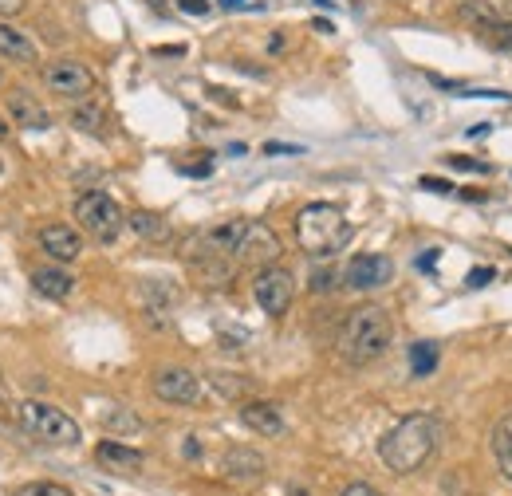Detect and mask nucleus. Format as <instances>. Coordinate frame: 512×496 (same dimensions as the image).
<instances>
[{
    "instance_id": "nucleus-1",
    "label": "nucleus",
    "mask_w": 512,
    "mask_h": 496,
    "mask_svg": "<svg viewBox=\"0 0 512 496\" xmlns=\"http://www.w3.org/2000/svg\"><path fill=\"white\" fill-rule=\"evenodd\" d=\"M442 422L434 414H406L394 430H386L379 441V457L390 473H418L438 449H442Z\"/></svg>"
},
{
    "instance_id": "nucleus-2",
    "label": "nucleus",
    "mask_w": 512,
    "mask_h": 496,
    "mask_svg": "<svg viewBox=\"0 0 512 496\" xmlns=\"http://www.w3.org/2000/svg\"><path fill=\"white\" fill-rule=\"evenodd\" d=\"M390 339H394V323H390L386 308H379V304H363V308H355L347 319H343L335 347H339L343 363H351V367H367V363L383 359L386 351H390Z\"/></svg>"
},
{
    "instance_id": "nucleus-3",
    "label": "nucleus",
    "mask_w": 512,
    "mask_h": 496,
    "mask_svg": "<svg viewBox=\"0 0 512 496\" xmlns=\"http://www.w3.org/2000/svg\"><path fill=\"white\" fill-rule=\"evenodd\" d=\"M296 241L308 256H331L351 241V221L339 205L312 201L296 213Z\"/></svg>"
},
{
    "instance_id": "nucleus-4",
    "label": "nucleus",
    "mask_w": 512,
    "mask_h": 496,
    "mask_svg": "<svg viewBox=\"0 0 512 496\" xmlns=\"http://www.w3.org/2000/svg\"><path fill=\"white\" fill-rule=\"evenodd\" d=\"M16 422H20L28 434L36 437V441H48V445H79V441H83L79 422H75L67 410L52 406V402H40V398L20 402Z\"/></svg>"
},
{
    "instance_id": "nucleus-5",
    "label": "nucleus",
    "mask_w": 512,
    "mask_h": 496,
    "mask_svg": "<svg viewBox=\"0 0 512 496\" xmlns=\"http://www.w3.org/2000/svg\"><path fill=\"white\" fill-rule=\"evenodd\" d=\"M75 221L87 237H95L99 245L119 241V233L127 229V213L119 209V201L103 189H87L75 197Z\"/></svg>"
},
{
    "instance_id": "nucleus-6",
    "label": "nucleus",
    "mask_w": 512,
    "mask_h": 496,
    "mask_svg": "<svg viewBox=\"0 0 512 496\" xmlns=\"http://www.w3.org/2000/svg\"><path fill=\"white\" fill-rule=\"evenodd\" d=\"M253 296L264 315L280 319L284 311L292 308L296 300V276L280 264H268V268H256V280H253Z\"/></svg>"
},
{
    "instance_id": "nucleus-7",
    "label": "nucleus",
    "mask_w": 512,
    "mask_h": 496,
    "mask_svg": "<svg viewBox=\"0 0 512 496\" xmlns=\"http://www.w3.org/2000/svg\"><path fill=\"white\" fill-rule=\"evenodd\" d=\"M280 237L264 225V221H245L241 225V241L233 248V264L241 268H268V264H276L280 260Z\"/></svg>"
},
{
    "instance_id": "nucleus-8",
    "label": "nucleus",
    "mask_w": 512,
    "mask_h": 496,
    "mask_svg": "<svg viewBox=\"0 0 512 496\" xmlns=\"http://www.w3.org/2000/svg\"><path fill=\"white\" fill-rule=\"evenodd\" d=\"M394 280V260L383 252H359L343 268V288L351 292H379Z\"/></svg>"
},
{
    "instance_id": "nucleus-9",
    "label": "nucleus",
    "mask_w": 512,
    "mask_h": 496,
    "mask_svg": "<svg viewBox=\"0 0 512 496\" xmlns=\"http://www.w3.org/2000/svg\"><path fill=\"white\" fill-rule=\"evenodd\" d=\"M44 87L60 99H87L95 91V75L83 60H52L44 67Z\"/></svg>"
},
{
    "instance_id": "nucleus-10",
    "label": "nucleus",
    "mask_w": 512,
    "mask_h": 496,
    "mask_svg": "<svg viewBox=\"0 0 512 496\" xmlns=\"http://www.w3.org/2000/svg\"><path fill=\"white\" fill-rule=\"evenodd\" d=\"M150 390L154 398L170 402V406H193L201 402V378L186 367H162V371L150 378Z\"/></svg>"
},
{
    "instance_id": "nucleus-11",
    "label": "nucleus",
    "mask_w": 512,
    "mask_h": 496,
    "mask_svg": "<svg viewBox=\"0 0 512 496\" xmlns=\"http://www.w3.org/2000/svg\"><path fill=\"white\" fill-rule=\"evenodd\" d=\"M4 107H8L12 126H24V130H48V126H52L48 107H44L32 91H24V87H12V91L4 95Z\"/></svg>"
},
{
    "instance_id": "nucleus-12",
    "label": "nucleus",
    "mask_w": 512,
    "mask_h": 496,
    "mask_svg": "<svg viewBox=\"0 0 512 496\" xmlns=\"http://www.w3.org/2000/svg\"><path fill=\"white\" fill-rule=\"evenodd\" d=\"M40 248L56 260V264H71V260H79L83 256V237L71 229V225H44L40 229Z\"/></svg>"
},
{
    "instance_id": "nucleus-13",
    "label": "nucleus",
    "mask_w": 512,
    "mask_h": 496,
    "mask_svg": "<svg viewBox=\"0 0 512 496\" xmlns=\"http://www.w3.org/2000/svg\"><path fill=\"white\" fill-rule=\"evenodd\" d=\"M95 461L107 465L111 473H138L146 465V453L127 445V441H119V437H107V441L95 445Z\"/></svg>"
},
{
    "instance_id": "nucleus-14",
    "label": "nucleus",
    "mask_w": 512,
    "mask_h": 496,
    "mask_svg": "<svg viewBox=\"0 0 512 496\" xmlns=\"http://www.w3.org/2000/svg\"><path fill=\"white\" fill-rule=\"evenodd\" d=\"M221 473H225L229 481H237V485H253V481H260V477L268 473V465H264V457H260L256 449L237 445V449H229V453L221 457Z\"/></svg>"
},
{
    "instance_id": "nucleus-15",
    "label": "nucleus",
    "mask_w": 512,
    "mask_h": 496,
    "mask_svg": "<svg viewBox=\"0 0 512 496\" xmlns=\"http://www.w3.org/2000/svg\"><path fill=\"white\" fill-rule=\"evenodd\" d=\"M461 20H469L473 28H497L512 24V0H465L461 4Z\"/></svg>"
},
{
    "instance_id": "nucleus-16",
    "label": "nucleus",
    "mask_w": 512,
    "mask_h": 496,
    "mask_svg": "<svg viewBox=\"0 0 512 496\" xmlns=\"http://www.w3.org/2000/svg\"><path fill=\"white\" fill-rule=\"evenodd\" d=\"M32 288L40 292V296H48V300H71V292H75V276L60 268V264H44V268H36L32 272Z\"/></svg>"
},
{
    "instance_id": "nucleus-17",
    "label": "nucleus",
    "mask_w": 512,
    "mask_h": 496,
    "mask_svg": "<svg viewBox=\"0 0 512 496\" xmlns=\"http://www.w3.org/2000/svg\"><path fill=\"white\" fill-rule=\"evenodd\" d=\"M241 422L260 437H280L284 434V418H280V410L272 406V402H241Z\"/></svg>"
},
{
    "instance_id": "nucleus-18",
    "label": "nucleus",
    "mask_w": 512,
    "mask_h": 496,
    "mask_svg": "<svg viewBox=\"0 0 512 496\" xmlns=\"http://www.w3.org/2000/svg\"><path fill=\"white\" fill-rule=\"evenodd\" d=\"M0 56L12 63H36L40 60V52H36V44L20 32V28H12L8 20H0Z\"/></svg>"
},
{
    "instance_id": "nucleus-19",
    "label": "nucleus",
    "mask_w": 512,
    "mask_h": 496,
    "mask_svg": "<svg viewBox=\"0 0 512 496\" xmlns=\"http://www.w3.org/2000/svg\"><path fill=\"white\" fill-rule=\"evenodd\" d=\"M493 457H497L501 477L512 485V414H505V418L493 426Z\"/></svg>"
},
{
    "instance_id": "nucleus-20",
    "label": "nucleus",
    "mask_w": 512,
    "mask_h": 496,
    "mask_svg": "<svg viewBox=\"0 0 512 496\" xmlns=\"http://www.w3.org/2000/svg\"><path fill=\"white\" fill-rule=\"evenodd\" d=\"M127 225L138 233V237H146V241H166L170 237V225L158 217V213H146V209H138V213H130Z\"/></svg>"
},
{
    "instance_id": "nucleus-21",
    "label": "nucleus",
    "mask_w": 512,
    "mask_h": 496,
    "mask_svg": "<svg viewBox=\"0 0 512 496\" xmlns=\"http://www.w3.org/2000/svg\"><path fill=\"white\" fill-rule=\"evenodd\" d=\"M438 363H442L438 343H414V347H410V371H414V378L434 374L438 371Z\"/></svg>"
},
{
    "instance_id": "nucleus-22",
    "label": "nucleus",
    "mask_w": 512,
    "mask_h": 496,
    "mask_svg": "<svg viewBox=\"0 0 512 496\" xmlns=\"http://www.w3.org/2000/svg\"><path fill=\"white\" fill-rule=\"evenodd\" d=\"M71 126H75V130H83V134L103 138V134H107V130H103V126H107V115H103L99 107L83 103V107H75V111H71Z\"/></svg>"
},
{
    "instance_id": "nucleus-23",
    "label": "nucleus",
    "mask_w": 512,
    "mask_h": 496,
    "mask_svg": "<svg viewBox=\"0 0 512 496\" xmlns=\"http://www.w3.org/2000/svg\"><path fill=\"white\" fill-rule=\"evenodd\" d=\"M103 430H111V434H138L142 430V418H134L127 406H111L103 414Z\"/></svg>"
},
{
    "instance_id": "nucleus-24",
    "label": "nucleus",
    "mask_w": 512,
    "mask_h": 496,
    "mask_svg": "<svg viewBox=\"0 0 512 496\" xmlns=\"http://www.w3.org/2000/svg\"><path fill=\"white\" fill-rule=\"evenodd\" d=\"M213 382H217V390L229 394V398H241V394L249 390V382H241V374H213Z\"/></svg>"
},
{
    "instance_id": "nucleus-25",
    "label": "nucleus",
    "mask_w": 512,
    "mask_h": 496,
    "mask_svg": "<svg viewBox=\"0 0 512 496\" xmlns=\"http://www.w3.org/2000/svg\"><path fill=\"white\" fill-rule=\"evenodd\" d=\"M16 496H71V489L56 485V481H40V485H24Z\"/></svg>"
},
{
    "instance_id": "nucleus-26",
    "label": "nucleus",
    "mask_w": 512,
    "mask_h": 496,
    "mask_svg": "<svg viewBox=\"0 0 512 496\" xmlns=\"http://www.w3.org/2000/svg\"><path fill=\"white\" fill-rule=\"evenodd\" d=\"M16 410H20V402L12 398V390H8V378L0 374V418H8V422H16Z\"/></svg>"
},
{
    "instance_id": "nucleus-27",
    "label": "nucleus",
    "mask_w": 512,
    "mask_h": 496,
    "mask_svg": "<svg viewBox=\"0 0 512 496\" xmlns=\"http://www.w3.org/2000/svg\"><path fill=\"white\" fill-rule=\"evenodd\" d=\"M446 162L453 170H465V174H489V162H473V158H461V154H453Z\"/></svg>"
},
{
    "instance_id": "nucleus-28",
    "label": "nucleus",
    "mask_w": 512,
    "mask_h": 496,
    "mask_svg": "<svg viewBox=\"0 0 512 496\" xmlns=\"http://www.w3.org/2000/svg\"><path fill=\"white\" fill-rule=\"evenodd\" d=\"M493 276H497V268H473V272L465 276V284H469V288H485Z\"/></svg>"
},
{
    "instance_id": "nucleus-29",
    "label": "nucleus",
    "mask_w": 512,
    "mask_h": 496,
    "mask_svg": "<svg viewBox=\"0 0 512 496\" xmlns=\"http://www.w3.org/2000/svg\"><path fill=\"white\" fill-rule=\"evenodd\" d=\"M225 12H256V8H264L260 0H217Z\"/></svg>"
},
{
    "instance_id": "nucleus-30",
    "label": "nucleus",
    "mask_w": 512,
    "mask_h": 496,
    "mask_svg": "<svg viewBox=\"0 0 512 496\" xmlns=\"http://www.w3.org/2000/svg\"><path fill=\"white\" fill-rule=\"evenodd\" d=\"M28 8V0H0V20H12V16H20Z\"/></svg>"
},
{
    "instance_id": "nucleus-31",
    "label": "nucleus",
    "mask_w": 512,
    "mask_h": 496,
    "mask_svg": "<svg viewBox=\"0 0 512 496\" xmlns=\"http://www.w3.org/2000/svg\"><path fill=\"white\" fill-rule=\"evenodd\" d=\"M501 48H512V24H497V28H485Z\"/></svg>"
},
{
    "instance_id": "nucleus-32",
    "label": "nucleus",
    "mask_w": 512,
    "mask_h": 496,
    "mask_svg": "<svg viewBox=\"0 0 512 496\" xmlns=\"http://www.w3.org/2000/svg\"><path fill=\"white\" fill-rule=\"evenodd\" d=\"M339 496H383V493H379L375 485H367V481H355V485H347Z\"/></svg>"
},
{
    "instance_id": "nucleus-33",
    "label": "nucleus",
    "mask_w": 512,
    "mask_h": 496,
    "mask_svg": "<svg viewBox=\"0 0 512 496\" xmlns=\"http://www.w3.org/2000/svg\"><path fill=\"white\" fill-rule=\"evenodd\" d=\"M264 154H300V146H288V142H268Z\"/></svg>"
},
{
    "instance_id": "nucleus-34",
    "label": "nucleus",
    "mask_w": 512,
    "mask_h": 496,
    "mask_svg": "<svg viewBox=\"0 0 512 496\" xmlns=\"http://www.w3.org/2000/svg\"><path fill=\"white\" fill-rule=\"evenodd\" d=\"M182 4V12H190V16H201V12H209V4L205 0H178Z\"/></svg>"
},
{
    "instance_id": "nucleus-35",
    "label": "nucleus",
    "mask_w": 512,
    "mask_h": 496,
    "mask_svg": "<svg viewBox=\"0 0 512 496\" xmlns=\"http://www.w3.org/2000/svg\"><path fill=\"white\" fill-rule=\"evenodd\" d=\"M331 284H335V276H331V272H316V276H312V288H316V292H327Z\"/></svg>"
},
{
    "instance_id": "nucleus-36",
    "label": "nucleus",
    "mask_w": 512,
    "mask_h": 496,
    "mask_svg": "<svg viewBox=\"0 0 512 496\" xmlns=\"http://www.w3.org/2000/svg\"><path fill=\"white\" fill-rule=\"evenodd\" d=\"M422 189H430V193H449V182H442V178H422Z\"/></svg>"
},
{
    "instance_id": "nucleus-37",
    "label": "nucleus",
    "mask_w": 512,
    "mask_h": 496,
    "mask_svg": "<svg viewBox=\"0 0 512 496\" xmlns=\"http://www.w3.org/2000/svg\"><path fill=\"white\" fill-rule=\"evenodd\" d=\"M434 264H438V248H430V252L418 256V268H434Z\"/></svg>"
},
{
    "instance_id": "nucleus-38",
    "label": "nucleus",
    "mask_w": 512,
    "mask_h": 496,
    "mask_svg": "<svg viewBox=\"0 0 512 496\" xmlns=\"http://www.w3.org/2000/svg\"><path fill=\"white\" fill-rule=\"evenodd\" d=\"M0 142H8V123L0 119Z\"/></svg>"
}]
</instances>
